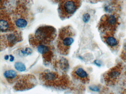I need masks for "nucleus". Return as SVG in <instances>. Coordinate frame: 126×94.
Wrapping results in <instances>:
<instances>
[{
  "instance_id": "f03ea898",
  "label": "nucleus",
  "mask_w": 126,
  "mask_h": 94,
  "mask_svg": "<svg viewBox=\"0 0 126 94\" xmlns=\"http://www.w3.org/2000/svg\"><path fill=\"white\" fill-rule=\"evenodd\" d=\"M74 35L73 29L70 26L63 27L60 30L57 46L61 54L65 55L68 53L71 46L74 41Z\"/></svg>"
},
{
  "instance_id": "a211bd4d",
  "label": "nucleus",
  "mask_w": 126,
  "mask_h": 94,
  "mask_svg": "<svg viewBox=\"0 0 126 94\" xmlns=\"http://www.w3.org/2000/svg\"><path fill=\"white\" fill-rule=\"evenodd\" d=\"M90 19V16L88 13H85L82 16V20L84 23H88Z\"/></svg>"
},
{
  "instance_id": "f8f14e48",
  "label": "nucleus",
  "mask_w": 126,
  "mask_h": 94,
  "mask_svg": "<svg viewBox=\"0 0 126 94\" xmlns=\"http://www.w3.org/2000/svg\"><path fill=\"white\" fill-rule=\"evenodd\" d=\"M3 75L9 82H13L18 78L17 73L13 70H6L4 73Z\"/></svg>"
},
{
  "instance_id": "20e7f679",
  "label": "nucleus",
  "mask_w": 126,
  "mask_h": 94,
  "mask_svg": "<svg viewBox=\"0 0 126 94\" xmlns=\"http://www.w3.org/2000/svg\"><path fill=\"white\" fill-rule=\"evenodd\" d=\"M80 1L78 0H63L60 2L58 12L62 20L71 17L80 6Z\"/></svg>"
},
{
  "instance_id": "1a4fd4ad",
  "label": "nucleus",
  "mask_w": 126,
  "mask_h": 94,
  "mask_svg": "<svg viewBox=\"0 0 126 94\" xmlns=\"http://www.w3.org/2000/svg\"><path fill=\"white\" fill-rule=\"evenodd\" d=\"M6 15L1 14L0 19V30L1 32H6L8 31H12L11 28H13L12 23L9 17Z\"/></svg>"
},
{
  "instance_id": "dca6fc26",
  "label": "nucleus",
  "mask_w": 126,
  "mask_h": 94,
  "mask_svg": "<svg viewBox=\"0 0 126 94\" xmlns=\"http://www.w3.org/2000/svg\"><path fill=\"white\" fill-rule=\"evenodd\" d=\"M32 53V49L30 48L27 47L26 48H22L19 51V55L21 56H25L31 55Z\"/></svg>"
},
{
  "instance_id": "6ab92c4d",
  "label": "nucleus",
  "mask_w": 126,
  "mask_h": 94,
  "mask_svg": "<svg viewBox=\"0 0 126 94\" xmlns=\"http://www.w3.org/2000/svg\"><path fill=\"white\" fill-rule=\"evenodd\" d=\"M89 89L93 92H99L100 91V88L98 86L95 85H92L90 86L89 87Z\"/></svg>"
},
{
  "instance_id": "9b49d317",
  "label": "nucleus",
  "mask_w": 126,
  "mask_h": 94,
  "mask_svg": "<svg viewBox=\"0 0 126 94\" xmlns=\"http://www.w3.org/2000/svg\"><path fill=\"white\" fill-rule=\"evenodd\" d=\"M37 50L39 53L43 55L44 59H46L47 56L48 57V59L49 58H51L52 54L50 51V48L48 46H47L45 45H38L37 47Z\"/></svg>"
},
{
  "instance_id": "f3484780",
  "label": "nucleus",
  "mask_w": 126,
  "mask_h": 94,
  "mask_svg": "<svg viewBox=\"0 0 126 94\" xmlns=\"http://www.w3.org/2000/svg\"><path fill=\"white\" fill-rule=\"evenodd\" d=\"M15 67L17 70L19 72H23L26 70V67L25 65L20 62H16L15 64Z\"/></svg>"
},
{
  "instance_id": "39448f33",
  "label": "nucleus",
  "mask_w": 126,
  "mask_h": 94,
  "mask_svg": "<svg viewBox=\"0 0 126 94\" xmlns=\"http://www.w3.org/2000/svg\"><path fill=\"white\" fill-rule=\"evenodd\" d=\"M37 83L36 77L33 75L28 74L23 76L17 82L14 86L16 91H24L34 88Z\"/></svg>"
},
{
  "instance_id": "423d86ee",
  "label": "nucleus",
  "mask_w": 126,
  "mask_h": 94,
  "mask_svg": "<svg viewBox=\"0 0 126 94\" xmlns=\"http://www.w3.org/2000/svg\"><path fill=\"white\" fill-rule=\"evenodd\" d=\"M99 27L104 31H113L116 29L118 24L117 18L113 15H105L101 18Z\"/></svg>"
},
{
  "instance_id": "6e6552de",
  "label": "nucleus",
  "mask_w": 126,
  "mask_h": 94,
  "mask_svg": "<svg viewBox=\"0 0 126 94\" xmlns=\"http://www.w3.org/2000/svg\"><path fill=\"white\" fill-rule=\"evenodd\" d=\"M72 76L74 79L79 80L84 83H88L90 81L87 73L81 67L75 68L72 72Z\"/></svg>"
},
{
  "instance_id": "aec40b11",
  "label": "nucleus",
  "mask_w": 126,
  "mask_h": 94,
  "mask_svg": "<svg viewBox=\"0 0 126 94\" xmlns=\"http://www.w3.org/2000/svg\"><path fill=\"white\" fill-rule=\"evenodd\" d=\"M94 64L97 65V66H98V67H100L101 65V62L100 61L98 60H96L94 61Z\"/></svg>"
},
{
  "instance_id": "4468645a",
  "label": "nucleus",
  "mask_w": 126,
  "mask_h": 94,
  "mask_svg": "<svg viewBox=\"0 0 126 94\" xmlns=\"http://www.w3.org/2000/svg\"><path fill=\"white\" fill-rule=\"evenodd\" d=\"M59 67V68H60L61 71L65 72L68 70L69 65L67 60L64 59H61V61L60 62Z\"/></svg>"
},
{
  "instance_id": "412c9836",
  "label": "nucleus",
  "mask_w": 126,
  "mask_h": 94,
  "mask_svg": "<svg viewBox=\"0 0 126 94\" xmlns=\"http://www.w3.org/2000/svg\"><path fill=\"white\" fill-rule=\"evenodd\" d=\"M10 57H11V59H10V61H14V57L12 55H10Z\"/></svg>"
},
{
  "instance_id": "9d476101",
  "label": "nucleus",
  "mask_w": 126,
  "mask_h": 94,
  "mask_svg": "<svg viewBox=\"0 0 126 94\" xmlns=\"http://www.w3.org/2000/svg\"><path fill=\"white\" fill-rule=\"evenodd\" d=\"M19 36L16 33H10L4 36L3 41H5L6 44L10 46L14 45L19 40Z\"/></svg>"
},
{
  "instance_id": "7ed1b4c3",
  "label": "nucleus",
  "mask_w": 126,
  "mask_h": 94,
  "mask_svg": "<svg viewBox=\"0 0 126 94\" xmlns=\"http://www.w3.org/2000/svg\"><path fill=\"white\" fill-rule=\"evenodd\" d=\"M56 29L50 26H43L38 28L33 37V40H36L39 45H47L52 42L56 36Z\"/></svg>"
},
{
  "instance_id": "0eeeda50",
  "label": "nucleus",
  "mask_w": 126,
  "mask_h": 94,
  "mask_svg": "<svg viewBox=\"0 0 126 94\" xmlns=\"http://www.w3.org/2000/svg\"><path fill=\"white\" fill-rule=\"evenodd\" d=\"M121 71L122 67L119 65L110 69L104 76L105 81L106 84L110 86L114 84L119 78Z\"/></svg>"
},
{
  "instance_id": "5701e85b",
  "label": "nucleus",
  "mask_w": 126,
  "mask_h": 94,
  "mask_svg": "<svg viewBox=\"0 0 126 94\" xmlns=\"http://www.w3.org/2000/svg\"><path fill=\"white\" fill-rule=\"evenodd\" d=\"M125 94H126V93H125Z\"/></svg>"
},
{
  "instance_id": "f257e3e1",
  "label": "nucleus",
  "mask_w": 126,
  "mask_h": 94,
  "mask_svg": "<svg viewBox=\"0 0 126 94\" xmlns=\"http://www.w3.org/2000/svg\"><path fill=\"white\" fill-rule=\"evenodd\" d=\"M40 78L45 85L49 87L65 89L70 86V80L67 76L63 75L60 76L56 72L50 71L44 72L40 74Z\"/></svg>"
},
{
  "instance_id": "4be33fe9",
  "label": "nucleus",
  "mask_w": 126,
  "mask_h": 94,
  "mask_svg": "<svg viewBox=\"0 0 126 94\" xmlns=\"http://www.w3.org/2000/svg\"><path fill=\"white\" fill-rule=\"evenodd\" d=\"M9 58V56L8 55H6V56H5V60H8Z\"/></svg>"
},
{
  "instance_id": "ddd939ff",
  "label": "nucleus",
  "mask_w": 126,
  "mask_h": 94,
  "mask_svg": "<svg viewBox=\"0 0 126 94\" xmlns=\"http://www.w3.org/2000/svg\"><path fill=\"white\" fill-rule=\"evenodd\" d=\"M105 41L108 46L110 47H115L118 45V41L113 35L108 34L105 37Z\"/></svg>"
},
{
  "instance_id": "2eb2a0df",
  "label": "nucleus",
  "mask_w": 126,
  "mask_h": 94,
  "mask_svg": "<svg viewBox=\"0 0 126 94\" xmlns=\"http://www.w3.org/2000/svg\"><path fill=\"white\" fill-rule=\"evenodd\" d=\"M15 24L18 28H24L27 26L28 22L25 19L23 18H19L15 21Z\"/></svg>"
}]
</instances>
